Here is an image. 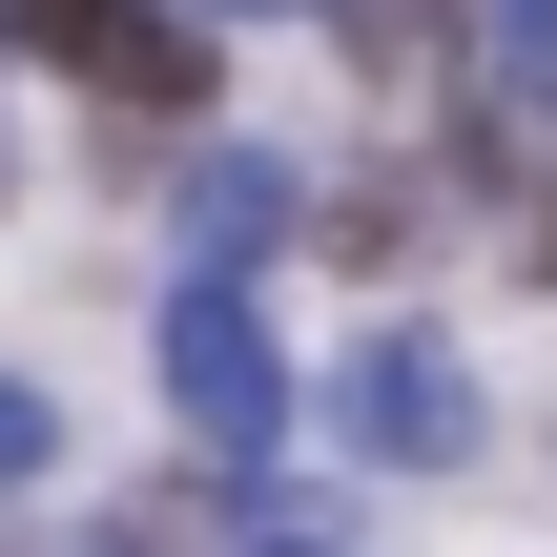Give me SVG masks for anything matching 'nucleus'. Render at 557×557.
<instances>
[{
	"label": "nucleus",
	"instance_id": "nucleus-1",
	"mask_svg": "<svg viewBox=\"0 0 557 557\" xmlns=\"http://www.w3.org/2000/svg\"><path fill=\"white\" fill-rule=\"evenodd\" d=\"M165 393H186L207 455H269V434H289V351H269V310L186 269V289H165Z\"/></svg>",
	"mask_w": 557,
	"mask_h": 557
},
{
	"label": "nucleus",
	"instance_id": "nucleus-2",
	"mask_svg": "<svg viewBox=\"0 0 557 557\" xmlns=\"http://www.w3.org/2000/svg\"><path fill=\"white\" fill-rule=\"evenodd\" d=\"M331 413H351L372 475H455V455H475V372H455L434 331H372V351L331 372Z\"/></svg>",
	"mask_w": 557,
	"mask_h": 557
},
{
	"label": "nucleus",
	"instance_id": "nucleus-3",
	"mask_svg": "<svg viewBox=\"0 0 557 557\" xmlns=\"http://www.w3.org/2000/svg\"><path fill=\"white\" fill-rule=\"evenodd\" d=\"M0 41L62 62V83H103V103H207V41L165 0H0Z\"/></svg>",
	"mask_w": 557,
	"mask_h": 557
},
{
	"label": "nucleus",
	"instance_id": "nucleus-4",
	"mask_svg": "<svg viewBox=\"0 0 557 557\" xmlns=\"http://www.w3.org/2000/svg\"><path fill=\"white\" fill-rule=\"evenodd\" d=\"M289 227H310V186H289V165H269V145H248V165H207V186H186V248H207V289H248V269H269V248H289Z\"/></svg>",
	"mask_w": 557,
	"mask_h": 557
},
{
	"label": "nucleus",
	"instance_id": "nucleus-5",
	"mask_svg": "<svg viewBox=\"0 0 557 557\" xmlns=\"http://www.w3.org/2000/svg\"><path fill=\"white\" fill-rule=\"evenodd\" d=\"M372 83H455V0H331Z\"/></svg>",
	"mask_w": 557,
	"mask_h": 557
},
{
	"label": "nucleus",
	"instance_id": "nucleus-6",
	"mask_svg": "<svg viewBox=\"0 0 557 557\" xmlns=\"http://www.w3.org/2000/svg\"><path fill=\"white\" fill-rule=\"evenodd\" d=\"M496 62H517V103L557 124V0H496Z\"/></svg>",
	"mask_w": 557,
	"mask_h": 557
},
{
	"label": "nucleus",
	"instance_id": "nucleus-7",
	"mask_svg": "<svg viewBox=\"0 0 557 557\" xmlns=\"http://www.w3.org/2000/svg\"><path fill=\"white\" fill-rule=\"evenodd\" d=\"M21 475H41V393L0 372V496H21Z\"/></svg>",
	"mask_w": 557,
	"mask_h": 557
},
{
	"label": "nucleus",
	"instance_id": "nucleus-8",
	"mask_svg": "<svg viewBox=\"0 0 557 557\" xmlns=\"http://www.w3.org/2000/svg\"><path fill=\"white\" fill-rule=\"evenodd\" d=\"M248 557H331V537H310V517H248Z\"/></svg>",
	"mask_w": 557,
	"mask_h": 557
},
{
	"label": "nucleus",
	"instance_id": "nucleus-9",
	"mask_svg": "<svg viewBox=\"0 0 557 557\" xmlns=\"http://www.w3.org/2000/svg\"><path fill=\"white\" fill-rule=\"evenodd\" d=\"M517 248H537V269H557V207H537V227H517Z\"/></svg>",
	"mask_w": 557,
	"mask_h": 557
},
{
	"label": "nucleus",
	"instance_id": "nucleus-10",
	"mask_svg": "<svg viewBox=\"0 0 557 557\" xmlns=\"http://www.w3.org/2000/svg\"><path fill=\"white\" fill-rule=\"evenodd\" d=\"M207 21H227V0H207ZM248 21H269V0H248Z\"/></svg>",
	"mask_w": 557,
	"mask_h": 557
}]
</instances>
